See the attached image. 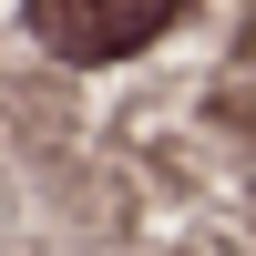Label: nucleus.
I'll list each match as a JSON object with an SVG mask.
<instances>
[{
  "mask_svg": "<svg viewBox=\"0 0 256 256\" xmlns=\"http://www.w3.org/2000/svg\"><path fill=\"white\" fill-rule=\"evenodd\" d=\"M20 10H31V31L52 41L62 62H123V52H144L164 20H184V0H20Z\"/></svg>",
  "mask_w": 256,
  "mask_h": 256,
  "instance_id": "obj_1",
  "label": "nucleus"
}]
</instances>
